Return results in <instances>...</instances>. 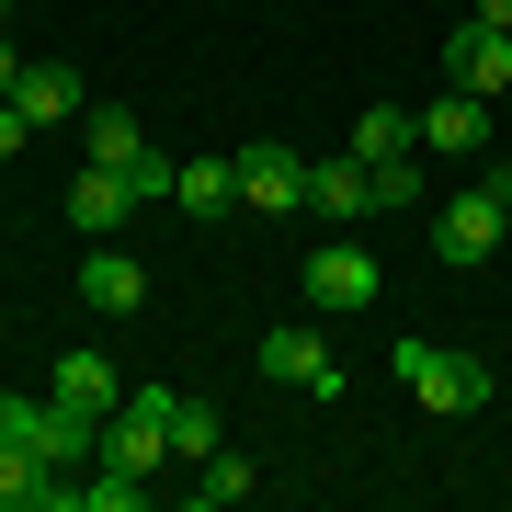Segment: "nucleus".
<instances>
[{"mask_svg": "<svg viewBox=\"0 0 512 512\" xmlns=\"http://www.w3.org/2000/svg\"><path fill=\"white\" fill-rule=\"evenodd\" d=\"M501 194H512V171H490V183H467V194H444L433 205V262H456V274H478V262L501 251Z\"/></svg>", "mask_w": 512, "mask_h": 512, "instance_id": "obj_1", "label": "nucleus"}, {"mask_svg": "<svg viewBox=\"0 0 512 512\" xmlns=\"http://www.w3.org/2000/svg\"><path fill=\"white\" fill-rule=\"evenodd\" d=\"M387 365H399V387H410L421 410H444V421L490 399V365H478V353H456V342H399Z\"/></svg>", "mask_w": 512, "mask_h": 512, "instance_id": "obj_2", "label": "nucleus"}, {"mask_svg": "<svg viewBox=\"0 0 512 512\" xmlns=\"http://www.w3.org/2000/svg\"><path fill=\"white\" fill-rule=\"evenodd\" d=\"M103 467H126V478H160L171 467V387H126V399H114Z\"/></svg>", "mask_w": 512, "mask_h": 512, "instance_id": "obj_3", "label": "nucleus"}, {"mask_svg": "<svg viewBox=\"0 0 512 512\" xmlns=\"http://www.w3.org/2000/svg\"><path fill=\"white\" fill-rule=\"evenodd\" d=\"M239 205H251V217H296V205H308V160L274 148V137H251L239 148Z\"/></svg>", "mask_w": 512, "mask_h": 512, "instance_id": "obj_4", "label": "nucleus"}, {"mask_svg": "<svg viewBox=\"0 0 512 512\" xmlns=\"http://www.w3.org/2000/svg\"><path fill=\"white\" fill-rule=\"evenodd\" d=\"M262 376H274V387H319V399H330V387H342V365H330V342H319L308 319L262 330Z\"/></svg>", "mask_w": 512, "mask_h": 512, "instance_id": "obj_5", "label": "nucleus"}, {"mask_svg": "<svg viewBox=\"0 0 512 512\" xmlns=\"http://www.w3.org/2000/svg\"><path fill=\"white\" fill-rule=\"evenodd\" d=\"M444 69H456L478 103H501L512 92V35H501V23H456V35H444Z\"/></svg>", "mask_w": 512, "mask_h": 512, "instance_id": "obj_6", "label": "nucleus"}, {"mask_svg": "<svg viewBox=\"0 0 512 512\" xmlns=\"http://www.w3.org/2000/svg\"><path fill=\"white\" fill-rule=\"evenodd\" d=\"M35 456L46 467H103V410H69V399H35Z\"/></svg>", "mask_w": 512, "mask_h": 512, "instance_id": "obj_7", "label": "nucleus"}, {"mask_svg": "<svg viewBox=\"0 0 512 512\" xmlns=\"http://www.w3.org/2000/svg\"><path fill=\"white\" fill-rule=\"evenodd\" d=\"M308 296H319L330 319H342V308H376V251H365V239H330V251L308 262Z\"/></svg>", "mask_w": 512, "mask_h": 512, "instance_id": "obj_8", "label": "nucleus"}, {"mask_svg": "<svg viewBox=\"0 0 512 512\" xmlns=\"http://www.w3.org/2000/svg\"><path fill=\"white\" fill-rule=\"evenodd\" d=\"M421 148H444V160H478V148H490V103L456 80L444 103H421Z\"/></svg>", "mask_w": 512, "mask_h": 512, "instance_id": "obj_9", "label": "nucleus"}, {"mask_svg": "<svg viewBox=\"0 0 512 512\" xmlns=\"http://www.w3.org/2000/svg\"><path fill=\"white\" fill-rule=\"evenodd\" d=\"M308 205H319L330 228H353V217H376V171L353 160V148H342V160H308Z\"/></svg>", "mask_w": 512, "mask_h": 512, "instance_id": "obj_10", "label": "nucleus"}, {"mask_svg": "<svg viewBox=\"0 0 512 512\" xmlns=\"http://www.w3.org/2000/svg\"><path fill=\"white\" fill-rule=\"evenodd\" d=\"M80 308H103V319H137V308H148V274H137L126 251H92V262H80Z\"/></svg>", "mask_w": 512, "mask_h": 512, "instance_id": "obj_11", "label": "nucleus"}, {"mask_svg": "<svg viewBox=\"0 0 512 512\" xmlns=\"http://www.w3.org/2000/svg\"><path fill=\"white\" fill-rule=\"evenodd\" d=\"M410 148H421V114L410 103H365V114H353V160H410Z\"/></svg>", "mask_w": 512, "mask_h": 512, "instance_id": "obj_12", "label": "nucleus"}, {"mask_svg": "<svg viewBox=\"0 0 512 512\" xmlns=\"http://www.w3.org/2000/svg\"><path fill=\"white\" fill-rule=\"evenodd\" d=\"M80 126H92V160H103V171H148V160H160V148H148V126H137L126 103H92Z\"/></svg>", "mask_w": 512, "mask_h": 512, "instance_id": "obj_13", "label": "nucleus"}, {"mask_svg": "<svg viewBox=\"0 0 512 512\" xmlns=\"http://www.w3.org/2000/svg\"><path fill=\"white\" fill-rule=\"evenodd\" d=\"M12 103H23V126H69V114H92V103H80V69H23Z\"/></svg>", "mask_w": 512, "mask_h": 512, "instance_id": "obj_14", "label": "nucleus"}, {"mask_svg": "<svg viewBox=\"0 0 512 512\" xmlns=\"http://www.w3.org/2000/svg\"><path fill=\"white\" fill-rule=\"evenodd\" d=\"M171 205H183V217H228L239 205V160H183L171 171Z\"/></svg>", "mask_w": 512, "mask_h": 512, "instance_id": "obj_15", "label": "nucleus"}, {"mask_svg": "<svg viewBox=\"0 0 512 512\" xmlns=\"http://www.w3.org/2000/svg\"><path fill=\"white\" fill-rule=\"evenodd\" d=\"M57 399H69V410H103V421H114V399H126V376H114L103 353H57Z\"/></svg>", "mask_w": 512, "mask_h": 512, "instance_id": "obj_16", "label": "nucleus"}, {"mask_svg": "<svg viewBox=\"0 0 512 512\" xmlns=\"http://www.w3.org/2000/svg\"><path fill=\"white\" fill-rule=\"evenodd\" d=\"M69 217L92 228V239H103L114 217H137V194H126V171H103V160H92V171H80V183H69Z\"/></svg>", "mask_w": 512, "mask_h": 512, "instance_id": "obj_17", "label": "nucleus"}, {"mask_svg": "<svg viewBox=\"0 0 512 512\" xmlns=\"http://www.w3.org/2000/svg\"><path fill=\"white\" fill-rule=\"evenodd\" d=\"M217 399H183V387H171V456H183V467H205V456H217Z\"/></svg>", "mask_w": 512, "mask_h": 512, "instance_id": "obj_18", "label": "nucleus"}, {"mask_svg": "<svg viewBox=\"0 0 512 512\" xmlns=\"http://www.w3.org/2000/svg\"><path fill=\"white\" fill-rule=\"evenodd\" d=\"M251 490H262V478H251V467H239V456H228V444H217V456H205V467H194V501H205V512H228V501H251Z\"/></svg>", "mask_w": 512, "mask_h": 512, "instance_id": "obj_19", "label": "nucleus"}, {"mask_svg": "<svg viewBox=\"0 0 512 512\" xmlns=\"http://www.w3.org/2000/svg\"><path fill=\"white\" fill-rule=\"evenodd\" d=\"M387 205L421 217V148H410V160H376V217H387Z\"/></svg>", "mask_w": 512, "mask_h": 512, "instance_id": "obj_20", "label": "nucleus"}, {"mask_svg": "<svg viewBox=\"0 0 512 512\" xmlns=\"http://www.w3.org/2000/svg\"><path fill=\"white\" fill-rule=\"evenodd\" d=\"M148 501V478H126V467H103V478H80V512H137Z\"/></svg>", "mask_w": 512, "mask_h": 512, "instance_id": "obj_21", "label": "nucleus"}, {"mask_svg": "<svg viewBox=\"0 0 512 512\" xmlns=\"http://www.w3.org/2000/svg\"><path fill=\"white\" fill-rule=\"evenodd\" d=\"M23 137H35V126H23V103H0V160H12Z\"/></svg>", "mask_w": 512, "mask_h": 512, "instance_id": "obj_22", "label": "nucleus"}, {"mask_svg": "<svg viewBox=\"0 0 512 512\" xmlns=\"http://www.w3.org/2000/svg\"><path fill=\"white\" fill-rule=\"evenodd\" d=\"M12 80H23V57H12V35H0V103H12Z\"/></svg>", "mask_w": 512, "mask_h": 512, "instance_id": "obj_23", "label": "nucleus"}, {"mask_svg": "<svg viewBox=\"0 0 512 512\" xmlns=\"http://www.w3.org/2000/svg\"><path fill=\"white\" fill-rule=\"evenodd\" d=\"M478 23H501V35H512V0H478Z\"/></svg>", "mask_w": 512, "mask_h": 512, "instance_id": "obj_24", "label": "nucleus"}, {"mask_svg": "<svg viewBox=\"0 0 512 512\" xmlns=\"http://www.w3.org/2000/svg\"><path fill=\"white\" fill-rule=\"evenodd\" d=\"M0 35H12V0H0Z\"/></svg>", "mask_w": 512, "mask_h": 512, "instance_id": "obj_25", "label": "nucleus"}, {"mask_svg": "<svg viewBox=\"0 0 512 512\" xmlns=\"http://www.w3.org/2000/svg\"><path fill=\"white\" fill-rule=\"evenodd\" d=\"M501 228H512V194H501Z\"/></svg>", "mask_w": 512, "mask_h": 512, "instance_id": "obj_26", "label": "nucleus"}]
</instances>
